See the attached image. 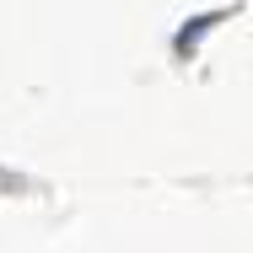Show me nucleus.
Listing matches in <instances>:
<instances>
[{
    "label": "nucleus",
    "instance_id": "nucleus-1",
    "mask_svg": "<svg viewBox=\"0 0 253 253\" xmlns=\"http://www.w3.org/2000/svg\"><path fill=\"white\" fill-rule=\"evenodd\" d=\"M215 22H221V16H194V27L178 33V54H189L194 43H200V33H205V27H215Z\"/></svg>",
    "mask_w": 253,
    "mask_h": 253
}]
</instances>
